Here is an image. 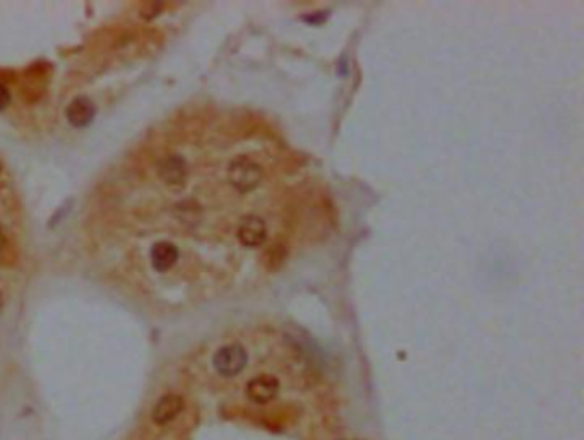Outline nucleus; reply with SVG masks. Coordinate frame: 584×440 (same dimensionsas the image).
Returning <instances> with one entry per match:
<instances>
[{"mask_svg":"<svg viewBox=\"0 0 584 440\" xmlns=\"http://www.w3.org/2000/svg\"><path fill=\"white\" fill-rule=\"evenodd\" d=\"M179 261V249L170 242H158L151 249V264L156 271L165 272Z\"/></svg>","mask_w":584,"mask_h":440,"instance_id":"6e6552de","label":"nucleus"},{"mask_svg":"<svg viewBox=\"0 0 584 440\" xmlns=\"http://www.w3.org/2000/svg\"><path fill=\"white\" fill-rule=\"evenodd\" d=\"M236 235H238L242 245L249 247V249H256V247H261L266 242V238H268V228H266L262 218L245 216L242 223H240Z\"/></svg>","mask_w":584,"mask_h":440,"instance_id":"20e7f679","label":"nucleus"},{"mask_svg":"<svg viewBox=\"0 0 584 440\" xmlns=\"http://www.w3.org/2000/svg\"><path fill=\"white\" fill-rule=\"evenodd\" d=\"M9 103H10L9 90H7L3 84H0V112L7 108V105H9Z\"/></svg>","mask_w":584,"mask_h":440,"instance_id":"9d476101","label":"nucleus"},{"mask_svg":"<svg viewBox=\"0 0 584 440\" xmlns=\"http://www.w3.org/2000/svg\"><path fill=\"white\" fill-rule=\"evenodd\" d=\"M65 115H67L69 124L74 125V127H86V125H90L91 122H93L96 115V106L86 96H77V98H74L72 101L69 103L67 110H65Z\"/></svg>","mask_w":584,"mask_h":440,"instance_id":"423d86ee","label":"nucleus"},{"mask_svg":"<svg viewBox=\"0 0 584 440\" xmlns=\"http://www.w3.org/2000/svg\"><path fill=\"white\" fill-rule=\"evenodd\" d=\"M279 393V380L276 377L262 373V375L254 377L247 384V396L257 405H268L269 401L276 398Z\"/></svg>","mask_w":584,"mask_h":440,"instance_id":"39448f33","label":"nucleus"},{"mask_svg":"<svg viewBox=\"0 0 584 440\" xmlns=\"http://www.w3.org/2000/svg\"><path fill=\"white\" fill-rule=\"evenodd\" d=\"M0 307H2V298H0Z\"/></svg>","mask_w":584,"mask_h":440,"instance_id":"9b49d317","label":"nucleus"},{"mask_svg":"<svg viewBox=\"0 0 584 440\" xmlns=\"http://www.w3.org/2000/svg\"><path fill=\"white\" fill-rule=\"evenodd\" d=\"M249 355L242 345H227L214 353V370L223 377L238 375L247 367Z\"/></svg>","mask_w":584,"mask_h":440,"instance_id":"f03ea898","label":"nucleus"},{"mask_svg":"<svg viewBox=\"0 0 584 440\" xmlns=\"http://www.w3.org/2000/svg\"><path fill=\"white\" fill-rule=\"evenodd\" d=\"M158 175L161 182L172 190H180L187 182V165L182 158L168 156L158 166Z\"/></svg>","mask_w":584,"mask_h":440,"instance_id":"7ed1b4c3","label":"nucleus"},{"mask_svg":"<svg viewBox=\"0 0 584 440\" xmlns=\"http://www.w3.org/2000/svg\"><path fill=\"white\" fill-rule=\"evenodd\" d=\"M284 247H278V245H273L271 249L268 250V252H266V255H268V257L264 259V264L268 266V269H273V262H276V264H281V262H283V259H284V255H283V252H284Z\"/></svg>","mask_w":584,"mask_h":440,"instance_id":"1a4fd4ad","label":"nucleus"},{"mask_svg":"<svg viewBox=\"0 0 584 440\" xmlns=\"http://www.w3.org/2000/svg\"><path fill=\"white\" fill-rule=\"evenodd\" d=\"M184 409V399L179 394H166L154 405L151 418L156 425H166L175 420Z\"/></svg>","mask_w":584,"mask_h":440,"instance_id":"0eeeda50","label":"nucleus"},{"mask_svg":"<svg viewBox=\"0 0 584 440\" xmlns=\"http://www.w3.org/2000/svg\"><path fill=\"white\" fill-rule=\"evenodd\" d=\"M262 179V170L256 161L245 156L235 158L228 166V180L236 190L247 192L259 186Z\"/></svg>","mask_w":584,"mask_h":440,"instance_id":"f257e3e1","label":"nucleus"}]
</instances>
